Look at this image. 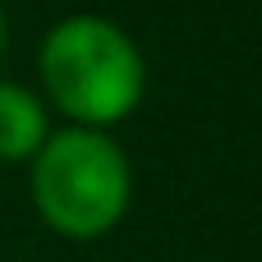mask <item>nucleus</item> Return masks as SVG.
<instances>
[{
  "mask_svg": "<svg viewBox=\"0 0 262 262\" xmlns=\"http://www.w3.org/2000/svg\"><path fill=\"white\" fill-rule=\"evenodd\" d=\"M134 193L129 157L101 129H60L32 152V203L64 239H101L120 226Z\"/></svg>",
  "mask_w": 262,
  "mask_h": 262,
  "instance_id": "obj_1",
  "label": "nucleus"
},
{
  "mask_svg": "<svg viewBox=\"0 0 262 262\" xmlns=\"http://www.w3.org/2000/svg\"><path fill=\"white\" fill-rule=\"evenodd\" d=\"M41 83L83 129L124 120L143 97V55L101 14L60 18L41 41Z\"/></svg>",
  "mask_w": 262,
  "mask_h": 262,
  "instance_id": "obj_2",
  "label": "nucleus"
},
{
  "mask_svg": "<svg viewBox=\"0 0 262 262\" xmlns=\"http://www.w3.org/2000/svg\"><path fill=\"white\" fill-rule=\"evenodd\" d=\"M46 111L23 83H0V161H28L46 143Z\"/></svg>",
  "mask_w": 262,
  "mask_h": 262,
  "instance_id": "obj_3",
  "label": "nucleus"
},
{
  "mask_svg": "<svg viewBox=\"0 0 262 262\" xmlns=\"http://www.w3.org/2000/svg\"><path fill=\"white\" fill-rule=\"evenodd\" d=\"M0 51H5V14H0Z\"/></svg>",
  "mask_w": 262,
  "mask_h": 262,
  "instance_id": "obj_4",
  "label": "nucleus"
}]
</instances>
